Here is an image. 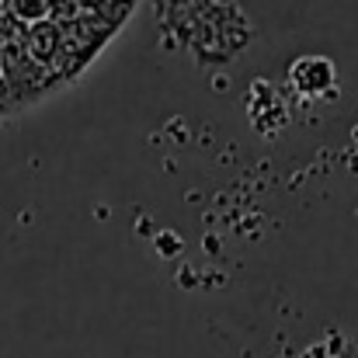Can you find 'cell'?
<instances>
[{
	"mask_svg": "<svg viewBox=\"0 0 358 358\" xmlns=\"http://www.w3.org/2000/svg\"><path fill=\"white\" fill-rule=\"evenodd\" d=\"M289 80L299 94L306 98H324L334 84H338V70L327 56H303V59H292L289 66Z\"/></svg>",
	"mask_w": 358,
	"mask_h": 358,
	"instance_id": "cell-1",
	"label": "cell"
},
{
	"mask_svg": "<svg viewBox=\"0 0 358 358\" xmlns=\"http://www.w3.org/2000/svg\"><path fill=\"white\" fill-rule=\"evenodd\" d=\"M3 10L10 14V21H49L52 17V0H3Z\"/></svg>",
	"mask_w": 358,
	"mask_h": 358,
	"instance_id": "cell-2",
	"label": "cell"
}]
</instances>
